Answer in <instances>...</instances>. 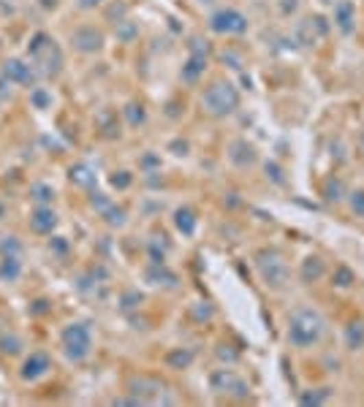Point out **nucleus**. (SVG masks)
I'll list each match as a JSON object with an SVG mask.
<instances>
[{"mask_svg": "<svg viewBox=\"0 0 364 407\" xmlns=\"http://www.w3.org/2000/svg\"><path fill=\"white\" fill-rule=\"evenodd\" d=\"M326 334V318L315 310V307H296L291 315H289V332L286 339L289 345L296 350H307V347H315Z\"/></svg>", "mask_w": 364, "mask_h": 407, "instance_id": "obj_1", "label": "nucleus"}, {"mask_svg": "<svg viewBox=\"0 0 364 407\" xmlns=\"http://www.w3.org/2000/svg\"><path fill=\"white\" fill-rule=\"evenodd\" d=\"M25 58L36 66L41 79H58L63 73V66H66V55H63L60 44L49 33H44V30H38V33L30 36L27 49H25Z\"/></svg>", "mask_w": 364, "mask_h": 407, "instance_id": "obj_2", "label": "nucleus"}, {"mask_svg": "<svg viewBox=\"0 0 364 407\" xmlns=\"http://www.w3.org/2000/svg\"><path fill=\"white\" fill-rule=\"evenodd\" d=\"M93 345H95V337L87 321H71L60 332V350L69 364H84L93 356Z\"/></svg>", "mask_w": 364, "mask_h": 407, "instance_id": "obj_3", "label": "nucleus"}, {"mask_svg": "<svg viewBox=\"0 0 364 407\" xmlns=\"http://www.w3.org/2000/svg\"><path fill=\"white\" fill-rule=\"evenodd\" d=\"M256 271H258L261 282L269 291H283L289 285V280H291L289 261L278 247H264V250L256 253Z\"/></svg>", "mask_w": 364, "mask_h": 407, "instance_id": "obj_4", "label": "nucleus"}, {"mask_svg": "<svg viewBox=\"0 0 364 407\" xmlns=\"http://www.w3.org/2000/svg\"><path fill=\"white\" fill-rule=\"evenodd\" d=\"M239 90L228 82V79H215L210 82V87H204L202 92V106L210 117H228L239 109Z\"/></svg>", "mask_w": 364, "mask_h": 407, "instance_id": "obj_5", "label": "nucleus"}, {"mask_svg": "<svg viewBox=\"0 0 364 407\" xmlns=\"http://www.w3.org/2000/svg\"><path fill=\"white\" fill-rule=\"evenodd\" d=\"M128 394H134L142 405H174L177 397H169V386L155 378H134L128 383Z\"/></svg>", "mask_w": 364, "mask_h": 407, "instance_id": "obj_6", "label": "nucleus"}, {"mask_svg": "<svg viewBox=\"0 0 364 407\" xmlns=\"http://www.w3.org/2000/svg\"><path fill=\"white\" fill-rule=\"evenodd\" d=\"M69 44L76 55H101L106 47V33L95 25H79L69 33Z\"/></svg>", "mask_w": 364, "mask_h": 407, "instance_id": "obj_7", "label": "nucleus"}, {"mask_svg": "<svg viewBox=\"0 0 364 407\" xmlns=\"http://www.w3.org/2000/svg\"><path fill=\"white\" fill-rule=\"evenodd\" d=\"M0 76H3L11 87H27V90H33V87L41 82L36 66H33L27 58H8V60H3Z\"/></svg>", "mask_w": 364, "mask_h": 407, "instance_id": "obj_8", "label": "nucleus"}, {"mask_svg": "<svg viewBox=\"0 0 364 407\" xmlns=\"http://www.w3.org/2000/svg\"><path fill=\"white\" fill-rule=\"evenodd\" d=\"M210 30L218 36H245L250 30V19L239 8H218L210 16Z\"/></svg>", "mask_w": 364, "mask_h": 407, "instance_id": "obj_9", "label": "nucleus"}, {"mask_svg": "<svg viewBox=\"0 0 364 407\" xmlns=\"http://www.w3.org/2000/svg\"><path fill=\"white\" fill-rule=\"evenodd\" d=\"M52 356L47 350H30L22 364H19V380L22 383H38L44 380L47 375H52Z\"/></svg>", "mask_w": 364, "mask_h": 407, "instance_id": "obj_10", "label": "nucleus"}, {"mask_svg": "<svg viewBox=\"0 0 364 407\" xmlns=\"http://www.w3.org/2000/svg\"><path fill=\"white\" fill-rule=\"evenodd\" d=\"M210 386H213V391H215V394L236 397V399H245V397L250 394L247 383H245L236 372H231V369H215V372L210 375Z\"/></svg>", "mask_w": 364, "mask_h": 407, "instance_id": "obj_11", "label": "nucleus"}, {"mask_svg": "<svg viewBox=\"0 0 364 407\" xmlns=\"http://www.w3.org/2000/svg\"><path fill=\"white\" fill-rule=\"evenodd\" d=\"M27 225H30V231L36 236H52L58 231V225H60V217H58V212L52 206H36L30 212V217H27Z\"/></svg>", "mask_w": 364, "mask_h": 407, "instance_id": "obj_12", "label": "nucleus"}, {"mask_svg": "<svg viewBox=\"0 0 364 407\" xmlns=\"http://www.w3.org/2000/svg\"><path fill=\"white\" fill-rule=\"evenodd\" d=\"M145 280L152 288H166V291H174L180 285V277L169 269L166 264H149L145 269Z\"/></svg>", "mask_w": 364, "mask_h": 407, "instance_id": "obj_13", "label": "nucleus"}, {"mask_svg": "<svg viewBox=\"0 0 364 407\" xmlns=\"http://www.w3.org/2000/svg\"><path fill=\"white\" fill-rule=\"evenodd\" d=\"M335 25L345 36L354 33V27H356V5L351 0H337L335 3Z\"/></svg>", "mask_w": 364, "mask_h": 407, "instance_id": "obj_14", "label": "nucleus"}, {"mask_svg": "<svg viewBox=\"0 0 364 407\" xmlns=\"http://www.w3.org/2000/svg\"><path fill=\"white\" fill-rule=\"evenodd\" d=\"M207 66H210V58H207V55H196V52H191L188 60H185V66H182V71H180V79H182L185 84H196V82L204 76Z\"/></svg>", "mask_w": 364, "mask_h": 407, "instance_id": "obj_15", "label": "nucleus"}, {"mask_svg": "<svg viewBox=\"0 0 364 407\" xmlns=\"http://www.w3.org/2000/svg\"><path fill=\"white\" fill-rule=\"evenodd\" d=\"M228 158H231V163H236V166H253L256 163V147L253 144H247L245 138H236L231 147H228Z\"/></svg>", "mask_w": 364, "mask_h": 407, "instance_id": "obj_16", "label": "nucleus"}, {"mask_svg": "<svg viewBox=\"0 0 364 407\" xmlns=\"http://www.w3.org/2000/svg\"><path fill=\"white\" fill-rule=\"evenodd\" d=\"M25 271V264H22V256H0V282H19Z\"/></svg>", "mask_w": 364, "mask_h": 407, "instance_id": "obj_17", "label": "nucleus"}, {"mask_svg": "<svg viewBox=\"0 0 364 407\" xmlns=\"http://www.w3.org/2000/svg\"><path fill=\"white\" fill-rule=\"evenodd\" d=\"M174 228H177L182 236H193L196 228H199V217H196V212H193L191 206H180V209L174 212Z\"/></svg>", "mask_w": 364, "mask_h": 407, "instance_id": "obj_18", "label": "nucleus"}, {"mask_svg": "<svg viewBox=\"0 0 364 407\" xmlns=\"http://www.w3.org/2000/svg\"><path fill=\"white\" fill-rule=\"evenodd\" d=\"M27 196H30V201L36 204V206H52L58 193H55V188L49 182H33L30 190H27Z\"/></svg>", "mask_w": 364, "mask_h": 407, "instance_id": "obj_19", "label": "nucleus"}, {"mask_svg": "<svg viewBox=\"0 0 364 407\" xmlns=\"http://www.w3.org/2000/svg\"><path fill=\"white\" fill-rule=\"evenodd\" d=\"M69 180H71L73 185H79V188L93 190L98 177H95V171H93L87 163H76V166H71V171H69Z\"/></svg>", "mask_w": 364, "mask_h": 407, "instance_id": "obj_20", "label": "nucleus"}, {"mask_svg": "<svg viewBox=\"0 0 364 407\" xmlns=\"http://www.w3.org/2000/svg\"><path fill=\"white\" fill-rule=\"evenodd\" d=\"M0 353L14 358V356H22L25 353V339L19 337L16 332H3L0 334Z\"/></svg>", "mask_w": 364, "mask_h": 407, "instance_id": "obj_21", "label": "nucleus"}, {"mask_svg": "<svg viewBox=\"0 0 364 407\" xmlns=\"http://www.w3.org/2000/svg\"><path fill=\"white\" fill-rule=\"evenodd\" d=\"M324 274H326V267H324V261H321L318 256H310V258L302 261L299 277H302L304 282H315V280H321Z\"/></svg>", "mask_w": 364, "mask_h": 407, "instance_id": "obj_22", "label": "nucleus"}, {"mask_svg": "<svg viewBox=\"0 0 364 407\" xmlns=\"http://www.w3.org/2000/svg\"><path fill=\"white\" fill-rule=\"evenodd\" d=\"M52 103H55V98H52V90H49V87L36 84V87L30 90V106H33V109L47 112V109H52Z\"/></svg>", "mask_w": 364, "mask_h": 407, "instance_id": "obj_23", "label": "nucleus"}, {"mask_svg": "<svg viewBox=\"0 0 364 407\" xmlns=\"http://www.w3.org/2000/svg\"><path fill=\"white\" fill-rule=\"evenodd\" d=\"M193 350H188V347H174L171 353H166V367H171V369H185V367H191L193 364Z\"/></svg>", "mask_w": 364, "mask_h": 407, "instance_id": "obj_24", "label": "nucleus"}, {"mask_svg": "<svg viewBox=\"0 0 364 407\" xmlns=\"http://www.w3.org/2000/svg\"><path fill=\"white\" fill-rule=\"evenodd\" d=\"M114 33H117V41L131 44V41L139 38V25H136L131 16H125V19H120V22L114 25Z\"/></svg>", "mask_w": 364, "mask_h": 407, "instance_id": "obj_25", "label": "nucleus"}, {"mask_svg": "<svg viewBox=\"0 0 364 407\" xmlns=\"http://www.w3.org/2000/svg\"><path fill=\"white\" fill-rule=\"evenodd\" d=\"M123 114H125V123L131 125V128H139V125H145L147 123V112L142 103H136V101H131L125 109H123Z\"/></svg>", "mask_w": 364, "mask_h": 407, "instance_id": "obj_26", "label": "nucleus"}, {"mask_svg": "<svg viewBox=\"0 0 364 407\" xmlns=\"http://www.w3.org/2000/svg\"><path fill=\"white\" fill-rule=\"evenodd\" d=\"M345 345L351 350H362L364 347V321H354L348 329H345Z\"/></svg>", "mask_w": 364, "mask_h": 407, "instance_id": "obj_27", "label": "nucleus"}, {"mask_svg": "<svg viewBox=\"0 0 364 407\" xmlns=\"http://www.w3.org/2000/svg\"><path fill=\"white\" fill-rule=\"evenodd\" d=\"M47 247H49V253L58 256V258H69V256H71V242H69L66 236L52 234V236L47 239Z\"/></svg>", "mask_w": 364, "mask_h": 407, "instance_id": "obj_28", "label": "nucleus"}, {"mask_svg": "<svg viewBox=\"0 0 364 407\" xmlns=\"http://www.w3.org/2000/svg\"><path fill=\"white\" fill-rule=\"evenodd\" d=\"M25 253V245L19 236L8 234V236H0V256H22Z\"/></svg>", "mask_w": 364, "mask_h": 407, "instance_id": "obj_29", "label": "nucleus"}, {"mask_svg": "<svg viewBox=\"0 0 364 407\" xmlns=\"http://www.w3.org/2000/svg\"><path fill=\"white\" fill-rule=\"evenodd\" d=\"M101 217H104L109 225H114V228H123V225H125V220H128L125 209H123V206H117V204H112L109 209H104V212H101Z\"/></svg>", "mask_w": 364, "mask_h": 407, "instance_id": "obj_30", "label": "nucleus"}, {"mask_svg": "<svg viewBox=\"0 0 364 407\" xmlns=\"http://www.w3.org/2000/svg\"><path fill=\"white\" fill-rule=\"evenodd\" d=\"M98 125H101V134L106 136V138L120 136V128H117V114H114V112H104V114L98 117Z\"/></svg>", "mask_w": 364, "mask_h": 407, "instance_id": "obj_31", "label": "nucleus"}, {"mask_svg": "<svg viewBox=\"0 0 364 407\" xmlns=\"http://www.w3.org/2000/svg\"><path fill=\"white\" fill-rule=\"evenodd\" d=\"M142 301H145V296H142L139 291H123V296H120V310H123V312L139 310Z\"/></svg>", "mask_w": 364, "mask_h": 407, "instance_id": "obj_32", "label": "nucleus"}, {"mask_svg": "<svg viewBox=\"0 0 364 407\" xmlns=\"http://www.w3.org/2000/svg\"><path fill=\"white\" fill-rule=\"evenodd\" d=\"M354 282H356V277L348 267H337L335 274H332V285H337V288H351Z\"/></svg>", "mask_w": 364, "mask_h": 407, "instance_id": "obj_33", "label": "nucleus"}, {"mask_svg": "<svg viewBox=\"0 0 364 407\" xmlns=\"http://www.w3.org/2000/svg\"><path fill=\"white\" fill-rule=\"evenodd\" d=\"M329 397H332V388H315L313 394H302L299 402L302 405H324Z\"/></svg>", "mask_w": 364, "mask_h": 407, "instance_id": "obj_34", "label": "nucleus"}, {"mask_svg": "<svg viewBox=\"0 0 364 407\" xmlns=\"http://www.w3.org/2000/svg\"><path fill=\"white\" fill-rule=\"evenodd\" d=\"M166 245H160L158 239H152L149 242V247H147V253H149V264H166Z\"/></svg>", "mask_w": 364, "mask_h": 407, "instance_id": "obj_35", "label": "nucleus"}, {"mask_svg": "<svg viewBox=\"0 0 364 407\" xmlns=\"http://www.w3.org/2000/svg\"><path fill=\"white\" fill-rule=\"evenodd\" d=\"M112 204H114V201H112L106 193H101V190H90V206H93L98 214H101L104 209H109Z\"/></svg>", "mask_w": 364, "mask_h": 407, "instance_id": "obj_36", "label": "nucleus"}, {"mask_svg": "<svg viewBox=\"0 0 364 407\" xmlns=\"http://www.w3.org/2000/svg\"><path fill=\"white\" fill-rule=\"evenodd\" d=\"M324 196H326V201H340L343 199V182L340 180H329L326 188H324Z\"/></svg>", "mask_w": 364, "mask_h": 407, "instance_id": "obj_37", "label": "nucleus"}, {"mask_svg": "<svg viewBox=\"0 0 364 407\" xmlns=\"http://www.w3.org/2000/svg\"><path fill=\"white\" fill-rule=\"evenodd\" d=\"M131 182H134V177H131L128 171H117V174L112 177V185H114L117 190H125V188H128Z\"/></svg>", "mask_w": 364, "mask_h": 407, "instance_id": "obj_38", "label": "nucleus"}, {"mask_svg": "<svg viewBox=\"0 0 364 407\" xmlns=\"http://www.w3.org/2000/svg\"><path fill=\"white\" fill-rule=\"evenodd\" d=\"M128 16V8L123 5V3H114L112 8H109V19H114V25L120 22V19H125Z\"/></svg>", "mask_w": 364, "mask_h": 407, "instance_id": "obj_39", "label": "nucleus"}, {"mask_svg": "<svg viewBox=\"0 0 364 407\" xmlns=\"http://www.w3.org/2000/svg\"><path fill=\"white\" fill-rule=\"evenodd\" d=\"M52 310V304L47 301V299H38V301H33V307H30V315H47Z\"/></svg>", "mask_w": 364, "mask_h": 407, "instance_id": "obj_40", "label": "nucleus"}, {"mask_svg": "<svg viewBox=\"0 0 364 407\" xmlns=\"http://www.w3.org/2000/svg\"><path fill=\"white\" fill-rule=\"evenodd\" d=\"M351 209H354L356 214H364V190L351 193Z\"/></svg>", "mask_w": 364, "mask_h": 407, "instance_id": "obj_41", "label": "nucleus"}, {"mask_svg": "<svg viewBox=\"0 0 364 407\" xmlns=\"http://www.w3.org/2000/svg\"><path fill=\"white\" fill-rule=\"evenodd\" d=\"M267 177H272L278 185H283V171H280L278 163H267Z\"/></svg>", "mask_w": 364, "mask_h": 407, "instance_id": "obj_42", "label": "nucleus"}, {"mask_svg": "<svg viewBox=\"0 0 364 407\" xmlns=\"http://www.w3.org/2000/svg\"><path fill=\"white\" fill-rule=\"evenodd\" d=\"M8 98H11V84H8V82L0 76V106H3Z\"/></svg>", "mask_w": 364, "mask_h": 407, "instance_id": "obj_43", "label": "nucleus"}, {"mask_svg": "<svg viewBox=\"0 0 364 407\" xmlns=\"http://www.w3.org/2000/svg\"><path fill=\"white\" fill-rule=\"evenodd\" d=\"M104 0H76V8H82V11H93V8H98Z\"/></svg>", "mask_w": 364, "mask_h": 407, "instance_id": "obj_44", "label": "nucleus"}, {"mask_svg": "<svg viewBox=\"0 0 364 407\" xmlns=\"http://www.w3.org/2000/svg\"><path fill=\"white\" fill-rule=\"evenodd\" d=\"M33 3H36L41 11H55V8L60 5V0H33Z\"/></svg>", "mask_w": 364, "mask_h": 407, "instance_id": "obj_45", "label": "nucleus"}, {"mask_svg": "<svg viewBox=\"0 0 364 407\" xmlns=\"http://www.w3.org/2000/svg\"><path fill=\"white\" fill-rule=\"evenodd\" d=\"M8 214V206H5V201H0V220Z\"/></svg>", "mask_w": 364, "mask_h": 407, "instance_id": "obj_46", "label": "nucleus"}]
</instances>
